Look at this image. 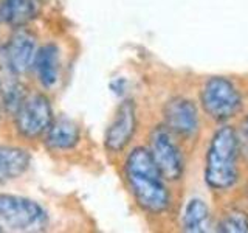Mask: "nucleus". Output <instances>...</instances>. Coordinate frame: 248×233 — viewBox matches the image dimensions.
<instances>
[{
  "label": "nucleus",
  "instance_id": "14",
  "mask_svg": "<svg viewBox=\"0 0 248 233\" xmlns=\"http://www.w3.org/2000/svg\"><path fill=\"white\" fill-rule=\"evenodd\" d=\"M183 230L191 233H202L206 232L209 227V210L205 200L199 198L191 199L186 205L183 213Z\"/></svg>",
  "mask_w": 248,
  "mask_h": 233
},
{
  "label": "nucleus",
  "instance_id": "8",
  "mask_svg": "<svg viewBox=\"0 0 248 233\" xmlns=\"http://www.w3.org/2000/svg\"><path fill=\"white\" fill-rule=\"evenodd\" d=\"M36 51L37 49L34 36L20 27L16 33H13L5 45L3 56L8 70L14 75L27 73L30 68H33Z\"/></svg>",
  "mask_w": 248,
  "mask_h": 233
},
{
  "label": "nucleus",
  "instance_id": "12",
  "mask_svg": "<svg viewBox=\"0 0 248 233\" xmlns=\"http://www.w3.org/2000/svg\"><path fill=\"white\" fill-rule=\"evenodd\" d=\"M31 155L17 146H0V182L14 181L27 173Z\"/></svg>",
  "mask_w": 248,
  "mask_h": 233
},
{
  "label": "nucleus",
  "instance_id": "4",
  "mask_svg": "<svg viewBox=\"0 0 248 233\" xmlns=\"http://www.w3.org/2000/svg\"><path fill=\"white\" fill-rule=\"evenodd\" d=\"M0 219L8 227L22 232H42L48 225V216L36 200L0 193Z\"/></svg>",
  "mask_w": 248,
  "mask_h": 233
},
{
  "label": "nucleus",
  "instance_id": "9",
  "mask_svg": "<svg viewBox=\"0 0 248 233\" xmlns=\"http://www.w3.org/2000/svg\"><path fill=\"white\" fill-rule=\"evenodd\" d=\"M165 126L182 137H192L199 131V112L189 98L175 97L165 106Z\"/></svg>",
  "mask_w": 248,
  "mask_h": 233
},
{
  "label": "nucleus",
  "instance_id": "6",
  "mask_svg": "<svg viewBox=\"0 0 248 233\" xmlns=\"http://www.w3.org/2000/svg\"><path fill=\"white\" fill-rule=\"evenodd\" d=\"M149 152L163 179L178 181L183 174V155L166 126H158L151 134Z\"/></svg>",
  "mask_w": 248,
  "mask_h": 233
},
{
  "label": "nucleus",
  "instance_id": "2",
  "mask_svg": "<svg viewBox=\"0 0 248 233\" xmlns=\"http://www.w3.org/2000/svg\"><path fill=\"white\" fill-rule=\"evenodd\" d=\"M237 140L230 126L216 131L206 151L205 181L214 190H228L237 182Z\"/></svg>",
  "mask_w": 248,
  "mask_h": 233
},
{
  "label": "nucleus",
  "instance_id": "7",
  "mask_svg": "<svg viewBox=\"0 0 248 233\" xmlns=\"http://www.w3.org/2000/svg\"><path fill=\"white\" fill-rule=\"evenodd\" d=\"M137 131V109L132 100H126L118 106L112 123L108 124L104 137L106 150L120 152L134 138Z\"/></svg>",
  "mask_w": 248,
  "mask_h": 233
},
{
  "label": "nucleus",
  "instance_id": "13",
  "mask_svg": "<svg viewBox=\"0 0 248 233\" xmlns=\"http://www.w3.org/2000/svg\"><path fill=\"white\" fill-rule=\"evenodd\" d=\"M39 11V0H2L0 16L10 25L20 28L31 22Z\"/></svg>",
  "mask_w": 248,
  "mask_h": 233
},
{
  "label": "nucleus",
  "instance_id": "5",
  "mask_svg": "<svg viewBox=\"0 0 248 233\" xmlns=\"http://www.w3.org/2000/svg\"><path fill=\"white\" fill-rule=\"evenodd\" d=\"M54 120L50 100L44 93H30L14 111V126L23 138L42 137Z\"/></svg>",
  "mask_w": 248,
  "mask_h": 233
},
{
  "label": "nucleus",
  "instance_id": "16",
  "mask_svg": "<svg viewBox=\"0 0 248 233\" xmlns=\"http://www.w3.org/2000/svg\"><path fill=\"white\" fill-rule=\"evenodd\" d=\"M234 132H236L239 152L248 160V115L244 116V120L239 123L237 131H234Z\"/></svg>",
  "mask_w": 248,
  "mask_h": 233
},
{
  "label": "nucleus",
  "instance_id": "17",
  "mask_svg": "<svg viewBox=\"0 0 248 233\" xmlns=\"http://www.w3.org/2000/svg\"><path fill=\"white\" fill-rule=\"evenodd\" d=\"M0 232H3V229H2V227H0Z\"/></svg>",
  "mask_w": 248,
  "mask_h": 233
},
{
  "label": "nucleus",
  "instance_id": "15",
  "mask_svg": "<svg viewBox=\"0 0 248 233\" xmlns=\"http://www.w3.org/2000/svg\"><path fill=\"white\" fill-rule=\"evenodd\" d=\"M220 232L227 233H247L248 232V217L240 212H231L219 224Z\"/></svg>",
  "mask_w": 248,
  "mask_h": 233
},
{
  "label": "nucleus",
  "instance_id": "1",
  "mask_svg": "<svg viewBox=\"0 0 248 233\" xmlns=\"http://www.w3.org/2000/svg\"><path fill=\"white\" fill-rule=\"evenodd\" d=\"M124 173L130 193L144 212L154 215L166 212L170 196L147 148L138 146L129 152Z\"/></svg>",
  "mask_w": 248,
  "mask_h": 233
},
{
  "label": "nucleus",
  "instance_id": "11",
  "mask_svg": "<svg viewBox=\"0 0 248 233\" xmlns=\"http://www.w3.org/2000/svg\"><path fill=\"white\" fill-rule=\"evenodd\" d=\"M33 68L37 80L45 89H51L59 80V49L54 44H45L36 51Z\"/></svg>",
  "mask_w": 248,
  "mask_h": 233
},
{
  "label": "nucleus",
  "instance_id": "10",
  "mask_svg": "<svg viewBox=\"0 0 248 233\" xmlns=\"http://www.w3.org/2000/svg\"><path fill=\"white\" fill-rule=\"evenodd\" d=\"M45 145L53 151H68L79 143L81 129L67 116L54 118L45 132Z\"/></svg>",
  "mask_w": 248,
  "mask_h": 233
},
{
  "label": "nucleus",
  "instance_id": "3",
  "mask_svg": "<svg viewBox=\"0 0 248 233\" xmlns=\"http://www.w3.org/2000/svg\"><path fill=\"white\" fill-rule=\"evenodd\" d=\"M203 111L216 121H227L242 109V97L228 78L213 76L203 84L200 92Z\"/></svg>",
  "mask_w": 248,
  "mask_h": 233
}]
</instances>
